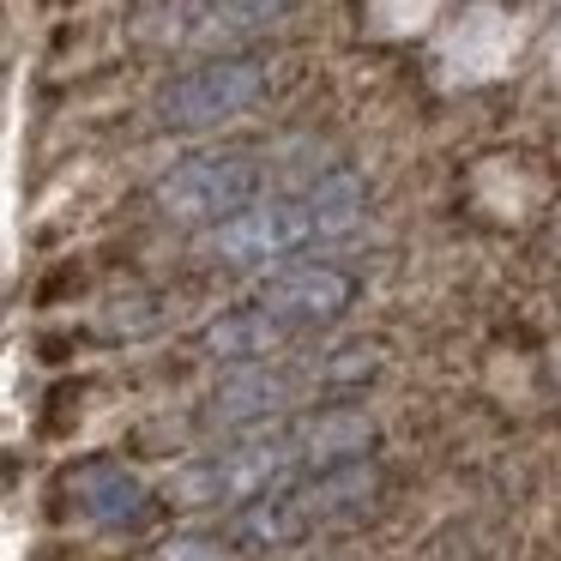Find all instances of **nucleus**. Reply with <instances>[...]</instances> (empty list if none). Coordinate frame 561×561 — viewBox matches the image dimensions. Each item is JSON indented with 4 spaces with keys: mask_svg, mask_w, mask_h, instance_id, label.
I'll return each instance as SVG.
<instances>
[{
    "mask_svg": "<svg viewBox=\"0 0 561 561\" xmlns=\"http://www.w3.org/2000/svg\"><path fill=\"white\" fill-rule=\"evenodd\" d=\"M363 218V182L356 175H320L308 194L290 199H266V206L236 211L230 224L211 230V248L236 266H272V260L296 254L308 242H327V236H344Z\"/></svg>",
    "mask_w": 561,
    "mask_h": 561,
    "instance_id": "nucleus-1",
    "label": "nucleus"
},
{
    "mask_svg": "<svg viewBox=\"0 0 561 561\" xmlns=\"http://www.w3.org/2000/svg\"><path fill=\"white\" fill-rule=\"evenodd\" d=\"M260 194V158L254 151H206V158L175 163L158 182V206L182 224H230Z\"/></svg>",
    "mask_w": 561,
    "mask_h": 561,
    "instance_id": "nucleus-2",
    "label": "nucleus"
},
{
    "mask_svg": "<svg viewBox=\"0 0 561 561\" xmlns=\"http://www.w3.org/2000/svg\"><path fill=\"white\" fill-rule=\"evenodd\" d=\"M266 91V61L260 55H218V61L182 73L170 91L158 98V122L163 127H211L242 115L248 103Z\"/></svg>",
    "mask_w": 561,
    "mask_h": 561,
    "instance_id": "nucleus-3",
    "label": "nucleus"
},
{
    "mask_svg": "<svg viewBox=\"0 0 561 561\" xmlns=\"http://www.w3.org/2000/svg\"><path fill=\"white\" fill-rule=\"evenodd\" d=\"M254 302L302 332V327H320V320H339L356 302V278L344 266H296V272H278V278L260 284Z\"/></svg>",
    "mask_w": 561,
    "mask_h": 561,
    "instance_id": "nucleus-4",
    "label": "nucleus"
},
{
    "mask_svg": "<svg viewBox=\"0 0 561 561\" xmlns=\"http://www.w3.org/2000/svg\"><path fill=\"white\" fill-rule=\"evenodd\" d=\"M79 501L91 507V519L110 525V531H139V525L158 519V501L139 477H127L122 465H91L79 471Z\"/></svg>",
    "mask_w": 561,
    "mask_h": 561,
    "instance_id": "nucleus-5",
    "label": "nucleus"
},
{
    "mask_svg": "<svg viewBox=\"0 0 561 561\" xmlns=\"http://www.w3.org/2000/svg\"><path fill=\"white\" fill-rule=\"evenodd\" d=\"M290 320H278L272 308L248 302V308H230L206 327V351L224 356V363H272V351L290 344Z\"/></svg>",
    "mask_w": 561,
    "mask_h": 561,
    "instance_id": "nucleus-6",
    "label": "nucleus"
},
{
    "mask_svg": "<svg viewBox=\"0 0 561 561\" xmlns=\"http://www.w3.org/2000/svg\"><path fill=\"white\" fill-rule=\"evenodd\" d=\"M314 531V513H308L302 489L284 483V489H266V495H254L242 513H236V543L242 549H284L296 543V537Z\"/></svg>",
    "mask_w": 561,
    "mask_h": 561,
    "instance_id": "nucleus-7",
    "label": "nucleus"
},
{
    "mask_svg": "<svg viewBox=\"0 0 561 561\" xmlns=\"http://www.w3.org/2000/svg\"><path fill=\"white\" fill-rule=\"evenodd\" d=\"M290 404V375H272V368H248V375L224 380L206 404V423L242 428V423H266Z\"/></svg>",
    "mask_w": 561,
    "mask_h": 561,
    "instance_id": "nucleus-8",
    "label": "nucleus"
},
{
    "mask_svg": "<svg viewBox=\"0 0 561 561\" xmlns=\"http://www.w3.org/2000/svg\"><path fill=\"white\" fill-rule=\"evenodd\" d=\"M375 447V423L363 411H332L320 423H308L296 435V459L302 471H332V465H351V459H368Z\"/></svg>",
    "mask_w": 561,
    "mask_h": 561,
    "instance_id": "nucleus-9",
    "label": "nucleus"
},
{
    "mask_svg": "<svg viewBox=\"0 0 561 561\" xmlns=\"http://www.w3.org/2000/svg\"><path fill=\"white\" fill-rule=\"evenodd\" d=\"M290 0H206V13H199L194 37L199 43H230V37H254L266 31L272 19L284 13Z\"/></svg>",
    "mask_w": 561,
    "mask_h": 561,
    "instance_id": "nucleus-10",
    "label": "nucleus"
},
{
    "mask_svg": "<svg viewBox=\"0 0 561 561\" xmlns=\"http://www.w3.org/2000/svg\"><path fill=\"white\" fill-rule=\"evenodd\" d=\"M368 375H375V351H344V356H332L320 387H356V380H368Z\"/></svg>",
    "mask_w": 561,
    "mask_h": 561,
    "instance_id": "nucleus-11",
    "label": "nucleus"
},
{
    "mask_svg": "<svg viewBox=\"0 0 561 561\" xmlns=\"http://www.w3.org/2000/svg\"><path fill=\"white\" fill-rule=\"evenodd\" d=\"M163 561H224V543L218 537H175L163 549Z\"/></svg>",
    "mask_w": 561,
    "mask_h": 561,
    "instance_id": "nucleus-12",
    "label": "nucleus"
}]
</instances>
